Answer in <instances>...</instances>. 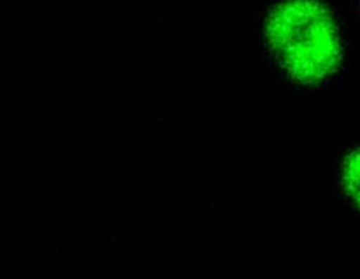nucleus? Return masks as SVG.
Wrapping results in <instances>:
<instances>
[{
	"label": "nucleus",
	"instance_id": "f257e3e1",
	"mask_svg": "<svg viewBox=\"0 0 360 279\" xmlns=\"http://www.w3.org/2000/svg\"><path fill=\"white\" fill-rule=\"evenodd\" d=\"M250 39L285 93L322 100L360 76V42L345 0H257Z\"/></svg>",
	"mask_w": 360,
	"mask_h": 279
},
{
	"label": "nucleus",
	"instance_id": "f03ea898",
	"mask_svg": "<svg viewBox=\"0 0 360 279\" xmlns=\"http://www.w3.org/2000/svg\"><path fill=\"white\" fill-rule=\"evenodd\" d=\"M336 183L347 206L360 218V136L345 144L338 155Z\"/></svg>",
	"mask_w": 360,
	"mask_h": 279
},
{
	"label": "nucleus",
	"instance_id": "7ed1b4c3",
	"mask_svg": "<svg viewBox=\"0 0 360 279\" xmlns=\"http://www.w3.org/2000/svg\"><path fill=\"white\" fill-rule=\"evenodd\" d=\"M345 6H347L352 25H354L355 34H357V39L360 42V0H345Z\"/></svg>",
	"mask_w": 360,
	"mask_h": 279
}]
</instances>
